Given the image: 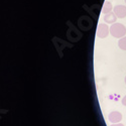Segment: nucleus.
I'll return each instance as SVG.
<instances>
[{
	"mask_svg": "<svg viewBox=\"0 0 126 126\" xmlns=\"http://www.w3.org/2000/svg\"><path fill=\"white\" fill-rule=\"evenodd\" d=\"M116 20H117V16L114 12H109L107 14L104 15V21L106 22L107 24H114L116 23Z\"/></svg>",
	"mask_w": 126,
	"mask_h": 126,
	"instance_id": "5",
	"label": "nucleus"
},
{
	"mask_svg": "<svg viewBox=\"0 0 126 126\" xmlns=\"http://www.w3.org/2000/svg\"><path fill=\"white\" fill-rule=\"evenodd\" d=\"M112 4H111V2H109V1H106L104 3V5H103V8H102V12L103 13H105V14H107V13H109V12H111V10H112Z\"/></svg>",
	"mask_w": 126,
	"mask_h": 126,
	"instance_id": "6",
	"label": "nucleus"
},
{
	"mask_svg": "<svg viewBox=\"0 0 126 126\" xmlns=\"http://www.w3.org/2000/svg\"><path fill=\"white\" fill-rule=\"evenodd\" d=\"M122 104L124 105V106H126V96L123 97V99H122Z\"/></svg>",
	"mask_w": 126,
	"mask_h": 126,
	"instance_id": "9",
	"label": "nucleus"
},
{
	"mask_svg": "<svg viewBox=\"0 0 126 126\" xmlns=\"http://www.w3.org/2000/svg\"><path fill=\"white\" fill-rule=\"evenodd\" d=\"M110 34L113 37L121 38L126 34V27L121 23H114L110 27Z\"/></svg>",
	"mask_w": 126,
	"mask_h": 126,
	"instance_id": "1",
	"label": "nucleus"
},
{
	"mask_svg": "<svg viewBox=\"0 0 126 126\" xmlns=\"http://www.w3.org/2000/svg\"><path fill=\"white\" fill-rule=\"evenodd\" d=\"M108 119L112 123H120V121L122 120V114L118 111H112L108 115Z\"/></svg>",
	"mask_w": 126,
	"mask_h": 126,
	"instance_id": "3",
	"label": "nucleus"
},
{
	"mask_svg": "<svg viewBox=\"0 0 126 126\" xmlns=\"http://www.w3.org/2000/svg\"><path fill=\"white\" fill-rule=\"evenodd\" d=\"M118 47L122 49V50H126V36H123L119 39L118 41Z\"/></svg>",
	"mask_w": 126,
	"mask_h": 126,
	"instance_id": "7",
	"label": "nucleus"
},
{
	"mask_svg": "<svg viewBox=\"0 0 126 126\" xmlns=\"http://www.w3.org/2000/svg\"><path fill=\"white\" fill-rule=\"evenodd\" d=\"M110 126H124V124H122V123H112Z\"/></svg>",
	"mask_w": 126,
	"mask_h": 126,
	"instance_id": "8",
	"label": "nucleus"
},
{
	"mask_svg": "<svg viewBox=\"0 0 126 126\" xmlns=\"http://www.w3.org/2000/svg\"><path fill=\"white\" fill-rule=\"evenodd\" d=\"M110 33V27L106 23H101L97 27V36L100 38H105L107 37L108 34Z\"/></svg>",
	"mask_w": 126,
	"mask_h": 126,
	"instance_id": "2",
	"label": "nucleus"
},
{
	"mask_svg": "<svg viewBox=\"0 0 126 126\" xmlns=\"http://www.w3.org/2000/svg\"><path fill=\"white\" fill-rule=\"evenodd\" d=\"M125 3H126V0H125Z\"/></svg>",
	"mask_w": 126,
	"mask_h": 126,
	"instance_id": "11",
	"label": "nucleus"
},
{
	"mask_svg": "<svg viewBox=\"0 0 126 126\" xmlns=\"http://www.w3.org/2000/svg\"><path fill=\"white\" fill-rule=\"evenodd\" d=\"M113 9H114V13L116 14L117 18L126 17V6H124V5H116Z\"/></svg>",
	"mask_w": 126,
	"mask_h": 126,
	"instance_id": "4",
	"label": "nucleus"
},
{
	"mask_svg": "<svg viewBox=\"0 0 126 126\" xmlns=\"http://www.w3.org/2000/svg\"><path fill=\"white\" fill-rule=\"evenodd\" d=\"M125 84H126V77H125Z\"/></svg>",
	"mask_w": 126,
	"mask_h": 126,
	"instance_id": "10",
	"label": "nucleus"
}]
</instances>
